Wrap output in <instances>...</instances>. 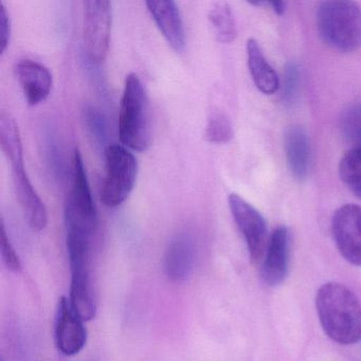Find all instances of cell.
Returning <instances> with one entry per match:
<instances>
[{
	"instance_id": "6da1fadb",
	"label": "cell",
	"mask_w": 361,
	"mask_h": 361,
	"mask_svg": "<svg viewBox=\"0 0 361 361\" xmlns=\"http://www.w3.org/2000/svg\"><path fill=\"white\" fill-rule=\"evenodd\" d=\"M316 307L325 334L343 345L361 340V305L350 289L329 282L319 288Z\"/></svg>"
},
{
	"instance_id": "7a4b0ae2",
	"label": "cell",
	"mask_w": 361,
	"mask_h": 361,
	"mask_svg": "<svg viewBox=\"0 0 361 361\" xmlns=\"http://www.w3.org/2000/svg\"><path fill=\"white\" fill-rule=\"evenodd\" d=\"M151 104L145 86L136 73L126 75L119 111L122 145L137 152L149 149L153 138Z\"/></svg>"
},
{
	"instance_id": "3957f363",
	"label": "cell",
	"mask_w": 361,
	"mask_h": 361,
	"mask_svg": "<svg viewBox=\"0 0 361 361\" xmlns=\"http://www.w3.org/2000/svg\"><path fill=\"white\" fill-rule=\"evenodd\" d=\"M317 30L325 45L341 54L361 48V7L354 1L334 0L320 4Z\"/></svg>"
},
{
	"instance_id": "277c9868",
	"label": "cell",
	"mask_w": 361,
	"mask_h": 361,
	"mask_svg": "<svg viewBox=\"0 0 361 361\" xmlns=\"http://www.w3.org/2000/svg\"><path fill=\"white\" fill-rule=\"evenodd\" d=\"M0 147L11 164L16 197L29 226L35 231H42L47 227L48 211L25 171L22 137L18 135L6 137Z\"/></svg>"
},
{
	"instance_id": "5b68a950",
	"label": "cell",
	"mask_w": 361,
	"mask_h": 361,
	"mask_svg": "<svg viewBox=\"0 0 361 361\" xmlns=\"http://www.w3.org/2000/svg\"><path fill=\"white\" fill-rule=\"evenodd\" d=\"M66 233L92 238L97 226V209L88 183L83 158L75 149L73 156V187L64 207Z\"/></svg>"
},
{
	"instance_id": "8992f818",
	"label": "cell",
	"mask_w": 361,
	"mask_h": 361,
	"mask_svg": "<svg viewBox=\"0 0 361 361\" xmlns=\"http://www.w3.org/2000/svg\"><path fill=\"white\" fill-rule=\"evenodd\" d=\"M138 176V161L134 154L122 145L105 149V177L101 202L109 208L121 206L132 193Z\"/></svg>"
},
{
	"instance_id": "52a82bcc",
	"label": "cell",
	"mask_w": 361,
	"mask_h": 361,
	"mask_svg": "<svg viewBox=\"0 0 361 361\" xmlns=\"http://www.w3.org/2000/svg\"><path fill=\"white\" fill-rule=\"evenodd\" d=\"M83 5L84 49L92 62L100 64L109 54L113 7L109 0H87Z\"/></svg>"
},
{
	"instance_id": "ba28073f",
	"label": "cell",
	"mask_w": 361,
	"mask_h": 361,
	"mask_svg": "<svg viewBox=\"0 0 361 361\" xmlns=\"http://www.w3.org/2000/svg\"><path fill=\"white\" fill-rule=\"evenodd\" d=\"M232 216L244 236L251 259L262 263L267 250V225L263 215L238 194H230L228 197Z\"/></svg>"
},
{
	"instance_id": "9c48e42d",
	"label": "cell",
	"mask_w": 361,
	"mask_h": 361,
	"mask_svg": "<svg viewBox=\"0 0 361 361\" xmlns=\"http://www.w3.org/2000/svg\"><path fill=\"white\" fill-rule=\"evenodd\" d=\"M331 232L342 257L353 265L361 266V207L348 204L337 209Z\"/></svg>"
},
{
	"instance_id": "30bf717a",
	"label": "cell",
	"mask_w": 361,
	"mask_h": 361,
	"mask_svg": "<svg viewBox=\"0 0 361 361\" xmlns=\"http://www.w3.org/2000/svg\"><path fill=\"white\" fill-rule=\"evenodd\" d=\"M84 322L69 298L62 297L59 300L54 337L56 348L65 356H75L86 345L87 329Z\"/></svg>"
},
{
	"instance_id": "8fae6325",
	"label": "cell",
	"mask_w": 361,
	"mask_h": 361,
	"mask_svg": "<svg viewBox=\"0 0 361 361\" xmlns=\"http://www.w3.org/2000/svg\"><path fill=\"white\" fill-rule=\"evenodd\" d=\"M198 257L196 236L189 230H183L173 236L164 255V270L173 282L187 281L195 269Z\"/></svg>"
},
{
	"instance_id": "7c38bea8",
	"label": "cell",
	"mask_w": 361,
	"mask_h": 361,
	"mask_svg": "<svg viewBox=\"0 0 361 361\" xmlns=\"http://www.w3.org/2000/svg\"><path fill=\"white\" fill-rule=\"evenodd\" d=\"M261 278L268 286H278L289 269V232L285 226L274 230L262 261Z\"/></svg>"
},
{
	"instance_id": "4fadbf2b",
	"label": "cell",
	"mask_w": 361,
	"mask_h": 361,
	"mask_svg": "<svg viewBox=\"0 0 361 361\" xmlns=\"http://www.w3.org/2000/svg\"><path fill=\"white\" fill-rule=\"evenodd\" d=\"M16 75L29 105L35 106L48 98L54 78L45 65L30 59H24L16 64Z\"/></svg>"
},
{
	"instance_id": "5bb4252c",
	"label": "cell",
	"mask_w": 361,
	"mask_h": 361,
	"mask_svg": "<svg viewBox=\"0 0 361 361\" xmlns=\"http://www.w3.org/2000/svg\"><path fill=\"white\" fill-rule=\"evenodd\" d=\"M145 5L169 45L177 52L183 51L185 47V24L177 4L173 0H151Z\"/></svg>"
},
{
	"instance_id": "9a60e30c",
	"label": "cell",
	"mask_w": 361,
	"mask_h": 361,
	"mask_svg": "<svg viewBox=\"0 0 361 361\" xmlns=\"http://www.w3.org/2000/svg\"><path fill=\"white\" fill-rule=\"evenodd\" d=\"M285 156L291 175L298 181L307 178L310 169V143L302 126H290L284 136Z\"/></svg>"
},
{
	"instance_id": "2e32d148",
	"label": "cell",
	"mask_w": 361,
	"mask_h": 361,
	"mask_svg": "<svg viewBox=\"0 0 361 361\" xmlns=\"http://www.w3.org/2000/svg\"><path fill=\"white\" fill-rule=\"evenodd\" d=\"M247 60L253 83L259 92L265 94H274L280 87L278 73L272 68L255 39L247 41Z\"/></svg>"
},
{
	"instance_id": "e0dca14e",
	"label": "cell",
	"mask_w": 361,
	"mask_h": 361,
	"mask_svg": "<svg viewBox=\"0 0 361 361\" xmlns=\"http://www.w3.org/2000/svg\"><path fill=\"white\" fill-rule=\"evenodd\" d=\"M208 18L219 42L224 44L234 42L238 35V29L229 4L226 1L213 4L209 10Z\"/></svg>"
},
{
	"instance_id": "ac0fdd59",
	"label": "cell",
	"mask_w": 361,
	"mask_h": 361,
	"mask_svg": "<svg viewBox=\"0 0 361 361\" xmlns=\"http://www.w3.org/2000/svg\"><path fill=\"white\" fill-rule=\"evenodd\" d=\"M339 176L346 188L361 200V147H353L339 162Z\"/></svg>"
},
{
	"instance_id": "d6986e66",
	"label": "cell",
	"mask_w": 361,
	"mask_h": 361,
	"mask_svg": "<svg viewBox=\"0 0 361 361\" xmlns=\"http://www.w3.org/2000/svg\"><path fill=\"white\" fill-rule=\"evenodd\" d=\"M339 130L346 142L361 147V102L354 103L342 111Z\"/></svg>"
},
{
	"instance_id": "ffe728a7",
	"label": "cell",
	"mask_w": 361,
	"mask_h": 361,
	"mask_svg": "<svg viewBox=\"0 0 361 361\" xmlns=\"http://www.w3.org/2000/svg\"><path fill=\"white\" fill-rule=\"evenodd\" d=\"M233 136V126L227 115L215 111L209 117L204 130V138L207 141L221 145L229 142Z\"/></svg>"
},
{
	"instance_id": "44dd1931",
	"label": "cell",
	"mask_w": 361,
	"mask_h": 361,
	"mask_svg": "<svg viewBox=\"0 0 361 361\" xmlns=\"http://www.w3.org/2000/svg\"><path fill=\"white\" fill-rule=\"evenodd\" d=\"M299 66L295 62H289L285 67L284 94L283 100L286 104H293L299 96L300 80Z\"/></svg>"
},
{
	"instance_id": "7402d4cb",
	"label": "cell",
	"mask_w": 361,
	"mask_h": 361,
	"mask_svg": "<svg viewBox=\"0 0 361 361\" xmlns=\"http://www.w3.org/2000/svg\"><path fill=\"white\" fill-rule=\"evenodd\" d=\"M0 245H1V257L8 269L13 272L22 271V262L10 240L4 221H1V230H0Z\"/></svg>"
},
{
	"instance_id": "603a6c76",
	"label": "cell",
	"mask_w": 361,
	"mask_h": 361,
	"mask_svg": "<svg viewBox=\"0 0 361 361\" xmlns=\"http://www.w3.org/2000/svg\"><path fill=\"white\" fill-rule=\"evenodd\" d=\"M11 37V18L3 3L0 4V54L7 50Z\"/></svg>"
},
{
	"instance_id": "cb8c5ba5",
	"label": "cell",
	"mask_w": 361,
	"mask_h": 361,
	"mask_svg": "<svg viewBox=\"0 0 361 361\" xmlns=\"http://www.w3.org/2000/svg\"><path fill=\"white\" fill-rule=\"evenodd\" d=\"M271 7L272 11L278 16H282L285 11V4L283 1H270L267 3Z\"/></svg>"
}]
</instances>
